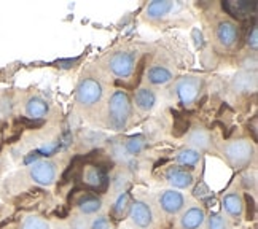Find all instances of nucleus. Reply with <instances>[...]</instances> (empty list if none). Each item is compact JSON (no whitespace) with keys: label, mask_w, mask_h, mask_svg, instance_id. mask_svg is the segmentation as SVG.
<instances>
[{"label":"nucleus","mask_w":258,"mask_h":229,"mask_svg":"<svg viewBox=\"0 0 258 229\" xmlns=\"http://www.w3.org/2000/svg\"><path fill=\"white\" fill-rule=\"evenodd\" d=\"M129 208H131V194L124 191L118 196L116 202L113 205V216L116 220H121V218L129 212Z\"/></svg>","instance_id":"nucleus-22"},{"label":"nucleus","mask_w":258,"mask_h":229,"mask_svg":"<svg viewBox=\"0 0 258 229\" xmlns=\"http://www.w3.org/2000/svg\"><path fill=\"white\" fill-rule=\"evenodd\" d=\"M145 62H147V57H142L141 59V62L137 64V68H136V73H134V77H136V85L141 82V77H142V72H144V68H145Z\"/></svg>","instance_id":"nucleus-34"},{"label":"nucleus","mask_w":258,"mask_h":229,"mask_svg":"<svg viewBox=\"0 0 258 229\" xmlns=\"http://www.w3.org/2000/svg\"><path fill=\"white\" fill-rule=\"evenodd\" d=\"M207 229H226V223L220 215H211L207 221Z\"/></svg>","instance_id":"nucleus-27"},{"label":"nucleus","mask_w":258,"mask_h":229,"mask_svg":"<svg viewBox=\"0 0 258 229\" xmlns=\"http://www.w3.org/2000/svg\"><path fill=\"white\" fill-rule=\"evenodd\" d=\"M110 227V221H108L107 216H99L93 223V229H108Z\"/></svg>","instance_id":"nucleus-31"},{"label":"nucleus","mask_w":258,"mask_h":229,"mask_svg":"<svg viewBox=\"0 0 258 229\" xmlns=\"http://www.w3.org/2000/svg\"><path fill=\"white\" fill-rule=\"evenodd\" d=\"M223 208L226 210L228 215H231L234 218H239L244 212V202L242 197L237 193H230L223 197Z\"/></svg>","instance_id":"nucleus-17"},{"label":"nucleus","mask_w":258,"mask_h":229,"mask_svg":"<svg viewBox=\"0 0 258 229\" xmlns=\"http://www.w3.org/2000/svg\"><path fill=\"white\" fill-rule=\"evenodd\" d=\"M48 110H49L48 102L38 96L31 97L26 104V113H27V118H31V119H43Z\"/></svg>","instance_id":"nucleus-14"},{"label":"nucleus","mask_w":258,"mask_h":229,"mask_svg":"<svg viewBox=\"0 0 258 229\" xmlns=\"http://www.w3.org/2000/svg\"><path fill=\"white\" fill-rule=\"evenodd\" d=\"M166 178L174 188H180V190H185V188H188L193 183V175L190 172L183 171L180 167L169 169L166 174Z\"/></svg>","instance_id":"nucleus-13"},{"label":"nucleus","mask_w":258,"mask_h":229,"mask_svg":"<svg viewBox=\"0 0 258 229\" xmlns=\"http://www.w3.org/2000/svg\"><path fill=\"white\" fill-rule=\"evenodd\" d=\"M245 201H247V207H249V212H247V215H249V220H253V216H255V202H253V197L250 194H245Z\"/></svg>","instance_id":"nucleus-33"},{"label":"nucleus","mask_w":258,"mask_h":229,"mask_svg":"<svg viewBox=\"0 0 258 229\" xmlns=\"http://www.w3.org/2000/svg\"><path fill=\"white\" fill-rule=\"evenodd\" d=\"M104 91L102 85L94 78H85L77 88V102L82 105H94L101 101Z\"/></svg>","instance_id":"nucleus-3"},{"label":"nucleus","mask_w":258,"mask_h":229,"mask_svg":"<svg viewBox=\"0 0 258 229\" xmlns=\"http://www.w3.org/2000/svg\"><path fill=\"white\" fill-rule=\"evenodd\" d=\"M177 96L183 105H191L201 89V80L196 77H185L177 83Z\"/></svg>","instance_id":"nucleus-5"},{"label":"nucleus","mask_w":258,"mask_h":229,"mask_svg":"<svg viewBox=\"0 0 258 229\" xmlns=\"http://www.w3.org/2000/svg\"><path fill=\"white\" fill-rule=\"evenodd\" d=\"M77 62H78V59H67V61H59L57 65H59V67H62V68H71V67H74V64H77Z\"/></svg>","instance_id":"nucleus-36"},{"label":"nucleus","mask_w":258,"mask_h":229,"mask_svg":"<svg viewBox=\"0 0 258 229\" xmlns=\"http://www.w3.org/2000/svg\"><path fill=\"white\" fill-rule=\"evenodd\" d=\"M147 142H145V137L137 134V135H133L129 137L127 140L124 142V150L129 153V155H139L144 148H145Z\"/></svg>","instance_id":"nucleus-24"},{"label":"nucleus","mask_w":258,"mask_h":229,"mask_svg":"<svg viewBox=\"0 0 258 229\" xmlns=\"http://www.w3.org/2000/svg\"><path fill=\"white\" fill-rule=\"evenodd\" d=\"M77 205H78V208L82 210V213H85V215H93V213H96V212L101 210L102 201H101L99 197H96V196L85 194V196H82L80 199H78Z\"/></svg>","instance_id":"nucleus-19"},{"label":"nucleus","mask_w":258,"mask_h":229,"mask_svg":"<svg viewBox=\"0 0 258 229\" xmlns=\"http://www.w3.org/2000/svg\"><path fill=\"white\" fill-rule=\"evenodd\" d=\"M223 10L226 13H230L236 19H244L250 13L255 15L256 12V4L253 0H237V2H223Z\"/></svg>","instance_id":"nucleus-9"},{"label":"nucleus","mask_w":258,"mask_h":229,"mask_svg":"<svg viewBox=\"0 0 258 229\" xmlns=\"http://www.w3.org/2000/svg\"><path fill=\"white\" fill-rule=\"evenodd\" d=\"M200 158H201V155L198 150H193V148H183V150H180L175 155V161L180 166L191 167L200 161Z\"/></svg>","instance_id":"nucleus-21"},{"label":"nucleus","mask_w":258,"mask_h":229,"mask_svg":"<svg viewBox=\"0 0 258 229\" xmlns=\"http://www.w3.org/2000/svg\"><path fill=\"white\" fill-rule=\"evenodd\" d=\"M57 150H59V143L53 142V143H46V145H43L42 148H38L37 151L40 153V156H51V155H54Z\"/></svg>","instance_id":"nucleus-29"},{"label":"nucleus","mask_w":258,"mask_h":229,"mask_svg":"<svg viewBox=\"0 0 258 229\" xmlns=\"http://www.w3.org/2000/svg\"><path fill=\"white\" fill-rule=\"evenodd\" d=\"M38 158H40V153H38V151L35 150V151L29 153V155L26 156L24 163H26V164H31V166H32V164H35V163H37V159H38Z\"/></svg>","instance_id":"nucleus-35"},{"label":"nucleus","mask_w":258,"mask_h":229,"mask_svg":"<svg viewBox=\"0 0 258 229\" xmlns=\"http://www.w3.org/2000/svg\"><path fill=\"white\" fill-rule=\"evenodd\" d=\"M83 182L88 188L97 191H105L108 185V177L105 167L99 164H91L83 169Z\"/></svg>","instance_id":"nucleus-6"},{"label":"nucleus","mask_w":258,"mask_h":229,"mask_svg":"<svg viewBox=\"0 0 258 229\" xmlns=\"http://www.w3.org/2000/svg\"><path fill=\"white\" fill-rule=\"evenodd\" d=\"M129 216H131L133 223L137 227H142V229H147L153 221L152 208L148 207V204H145L142 201H136L131 204V208H129Z\"/></svg>","instance_id":"nucleus-8"},{"label":"nucleus","mask_w":258,"mask_h":229,"mask_svg":"<svg viewBox=\"0 0 258 229\" xmlns=\"http://www.w3.org/2000/svg\"><path fill=\"white\" fill-rule=\"evenodd\" d=\"M190 143L195 145L196 148H200V150H206L211 145V134L204 131V129L198 127L190 134Z\"/></svg>","instance_id":"nucleus-23"},{"label":"nucleus","mask_w":258,"mask_h":229,"mask_svg":"<svg viewBox=\"0 0 258 229\" xmlns=\"http://www.w3.org/2000/svg\"><path fill=\"white\" fill-rule=\"evenodd\" d=\"M196 197H200V199H203V197H206L207 194H209V188L206 186V183H200L196 188H195V193H193Z\"/></svg>","instance_id":"nucleus-32"},{"label":"nucleus","mask_w":258,"mask_h":229,"mask_svg":"<svg viewBox=\"0 0 258 229\" xmlns=\"http://www.w3.org/2000/svg\"><path fill=\"white\" fill-rule=\"evenodd\" d=\"M19 124H23L26 129H38L43 126V119H31V118H19Z\"/></svg>","instance_id":"nucleus-28"},{"label":"nucleus","mask_w":258,"mask_h":229,"mask_svg":"<svg viewBox=\"0 0 258 229\" xmlns=\"http://www.w3.org/2000/svg\"><path fill=\"white\" fill-rule=\"evenodd\" d=\"M225 158L228 159L233 167L236 169H242L247 167L253 159V146L249 140L245 138H241V140L231 142L225 146Z\"/></svg>","instance_id":"nucleus-2"},{"label":"nucleus","mask_w":258,"mask_h":229,"mask_svg":"<svg viewBox=\"0 0 258 229\" xmlns=\"http://www.w3.org/2000/svg\"><path fill=\"white\" fill-rule=\"evenodd\" d=\"M231 83L237 93H250L256 86V75H255V72L242 70L234 75Z\"/></svg>","instance_id":"nucleus-12"},{"label":"nucleus","mask_w":258,"mask_h":229,"mask_svg":"<svg viewBox=\"0 0 258 229\" xmlns=\"http://www.w3.org/2000/svg\"><path fill=\"white\" fill-rule=\"evenodd\" d=\"M188 127H190V121H188L186 118L183 116H175L174 119V126H172V135L174 137H182L186 134L188 131Z\"/></svg>","instance_id":"nucleus-26"},{"label":"nucleus","mask_w":258,"mask_h":229,"mask_svg":"<svg viewBox=\"0 0 258 229\" xmlns=\"http://www.w3.org/2000/svg\"><path fill=\"white\" fill-rule=\"evenodd\" d=\"M237 37H239V29L236 24L230 21H223L217 27V40L223 46H233L236 43Z\"/></svg>","instance_id":"nucleus-11"},{"label":"nucleus","mask_w":258,"mask_h":229,"mask_svg":"<svg viewBox=\"0 0 258 229\" xmlns=\"http://www.w3.org/2000/svg\"><path fill=\"white\" fill-rule=\"evenodd\" d=\"M174 8V4L169 0H155L147 7V16L150 19H160L166 16Z\"/></svg>","instance_id":"nucleus-18"},{"label":"nucleus","mask_w":258,"mask_h":229,"mask_svg":"<svg viewBox=\"0 0 258 229\" xmlns=\"http://www.w3.org/2000/svg\"><path fill=\"white\" fill-rule=\"evenodd\" d=\"M29 175H31V178L37 185L49 186L56 180V166L49 161H37L31 166Z\"/></svg>","instance_id":"nucleus-7"},{"label":"nucleus","mask_w":258,"mask_h":229,"mask_svg":"<svg viewBox=\"0 0 258 229\" xmlns=\"http://www.w3.org/2000/svg\"><path fill=\"white\" fill-rule=\"evenodd\" d=\"M147 80L150 82L152 85H156V86H161V85H166L169 83L172 80V73L167 70L166 67H161V65H155L152 67L150 70L147 73Z\"/></svg>","instance_id":"nucleus-20"},{"label":"nucleus","mask_w":258,"mask_h":229,"mask_svg":"<svg viewBox=\"0 0 258 229\" xmlns=\"http://www.w3.org/2000/svg\"><path fill=\"white\" fill-rule=\"evenodd\" d=\"M160 204H161V208L167 213H177L180 212L183 205H185V199L182 196V193L178 191H174V190H167L161 194L160 197Z\"/></svg>","instance_id":"nucleus-10"},{"label":"nucleus","mask_w":258,"mask_h":229,"mask_svg":"<svg viewBox=\"0 0 258 229\" xmlns=\"http://www.w3.org/2000/svg\"><path fill=\"white\" fill-rule=\"evenodd\" d=\"M134 102L139 110L150 112L156 104V94L148 88H141V89H137V93L134 96Z\"/></svg>","instance_id":"nucleus-16"},{"label":"nucleus","mask_w":258,"mask_h":229,"mask_svg":"<svg viewBox=\"0 0 258 229\" xmlns=\"http://www.w3.org/2000/svg\"><path fill=\"white\" fill-rule=\"evenodd\" d=\"M131 112L133 105L129 96L124 91H115L108 101V123L115 131H121L126 127Z\"/></svg>","instance_id":"nucleus-1"},{"label":"nucleus","mask_w":258,"mask_h":229,"mask_svg":"<svg viewBox=\"0 0 258 229\" xmlns=\"http://www.w3.org/2000/svg\"><path fill=\"white\" fill-rule=\"evenodd\" d=\"M247 45H249L252 49L258 48V29L256 26H252V31L247 35Z\"/></svg>","instance_id":"nucleus-30"},{"label":"nucleus","mask_w":258,"mask_h":229,"mask_svg":"<svg viewBox=\"0 0 258 229\" xmlns=\"http://www.w3.org/2000/svg\"><path fill=\"white\" fill-rule=\"evenodd\" d=\"M54 215H56V216H61V218L67 216V208H64V207H61V208H57V210L54 212Z\"/></svg>","instance_id":"nucleus-37"},{"label":"nucleus","mask_w":258,"mask_h":229,"mask_svg":"<svg viewBox=\"0 0 258 229\" xmlns=\"http://www.w3.org/2000/svg\"><path fill=\"white\" fill-rule=\"evenodd\" d=\"M108 68H110V72L118 78L131 77L134 72V56H133V53H126V51L115 53L110 57V61H108Z\"/></svg>","instance_id":"nucleus-4"},{"label":"nucleus","mask_w":258,"mask_h":229,"mask_svg":"<svg viewBox=\"0 0 258 229\" xmlns=\"http://www.w3.org/2000/svg\"><path fill=\"white\" fill-rule=\"evenodd\" d=\"M252 132H253V138L256 140V118L253 119V124H252Z\"/></svg>","instance_id":"nucleus-38"},{"label":"nucleus","mask_w":258,"mask_h":229,"mask_svg":"<svg viewBox=\"0 0 258 229\" xmlns=\"http://www.w3.org/2000/svg\"><path fill=\"white\" fill-rule=\"evenodd\" d=\"M206 220V213L200 207H191L183 213L180 224L183 229H198Z\"/></svg>","instance_id":"nucleus-15"},{"label":"nucleus","mask_w":258,"mask_h":229,"mask_svg":"<svg viewBox=\"0 0 258 229\" xmlns=\"http://www.w3.org/2000/svg\"><path fill=\"white\" fill-rule=\"evenodd\" d=\"M21 229H51V227H49V223L43 220V218L31 215L23 221Z\"/></svg>","instance_id":"nucleus-25"}]
</instances>
